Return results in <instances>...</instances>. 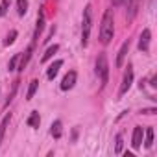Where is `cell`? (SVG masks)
Segmentation results:
<instances>
[{"label":"cell","instance_id":"1","mask_svg":"<svg viewBox=\"0 0 157 157\" xmlns=\"http://www.w3.org/2000/svg\"><path fill=\"white\" fill-rule=\"evenodd\" d=\"M113 24H115V21H113V11H111V10H105L104 19H102V26H100V41H102V44H109V43H111L113 33H115Z\"/></svg>","mask_w":157,"mask_h":157},{"label":"cell","instance_id":"2","mask_svg":"<svg viewBox=\"0 0 157 157\" xmlns=\"http://www.w3.org/2000/svg\"><path fill=\"white\" fill-rule=\"evenodd\" d=\"M91 26H93V10H91V6H87L83 11V24H82V44L83 46H87V43H89Z\"/></svg>","mask_w":157,"mask_h":157},{"label":"cell","instance_id":"3","mask_svg":"<svg viewBox=\"0 0 157 157\" xmlns=\"http://www.w3.org/2000/svg\"><path fill=\"white\" fill-rule=\"evenodd\" d=\"M96 74L100 76L102 87H105V83H107V76H109V65H107L105 54H100L98 59H96Z\"/></svg>","mask_w":157,"mask_h":157},{"label":"cell","instance_id":"4","mask_svg":"<svg viewBox=\"0 0 157 157\" xmlns=\"http://www.w3.org/2000/svg\"><path fill=\"white\" fill-rule=\"evenodd\" d=\"M131 82H133V67L128 65V70L124 72V80H122V85H120V91H118V96H124L129 87H131Z\"/></svg>","mask_w":157,"mask_h":157},{"label":"cell","instance_id":"5","mask_svg":"<svg viewBox=\"0 0 157 157\" xmlns=\"http://www.w3.org/2000/svg\"><path fill=\"white\" fill-rule=\"evenodd\" d=\"M150 39H151V32L148 28H144L142 33H140V39H139V48L142 52H148L150 50Z\"/></svg>","mask_w":157,"mask_h":157},{"label":"cell","instance_id":"6","mask_svg":"<svg viewBox=\"0 0 157 157\" xmlns=\"http://www.w3.org/2000/svg\"><path fill=\"white\" fill-rule=\"evenodd\" d=\"M76 78H78V74H76L74 70H70V72L63 78V82H61V89H63V91L72 89V87H74V83H76Z\"/></svg>","mask_w":157,"mask_h":157},{"label":"cell","instance_id":"7","mask_svg":"<svg viewBox=\"0 0 157 157\" xmlns=\"http://www.w3.org/2000/svg\"><path fill=\"white\" fill-rule=\"evenodd\" d=\"M142 135H144V129H142L140 126H137V128L133 129V139H131V146H133L135 150H139V148L142 146Z\"/></svg>","mask_w":157,"mask_h":157},{"label":"cell","instance_id":"8","mask_svg":"<svg viewBox=\"0 0 157 157\" xmlns=\"http://www.w3.org/2000/svg\"><path fill=\"white\" fill-rule=\"evenodd\" d=\"M32 52H33V44H32V46H28V48H26V52L19 57V70H24V67L28 65V61H30V57H32Z\"/></svg>","mask_w":157,"mask_h":157},{"label":"cell","instance_id":"9","mask_svg":"<svg viewBox=\"0 0 157 157\" xmlns=\"http://www.w3.org/2000/svg\"><path fill=\"white\" fill-rule=\"evenodd\" d=\"M61 67H63V61H61V59H57V61H54V63L50 65V68H48V72H46V78H48V80H54V78L57 76V72H59Z\"/></svg>","mask_w":157,"mask_h":157},{"label":"cell","instance_id":"10","mask_svg":"<svg viewBox=\"0 0 157 157\" xmlns=\"http://www.w3.org/2000/svg\"><path fill=\"white\" fill-rule=\"evenodd\" d=\"M128 50H129V41H126V43L122 44V48H120V52H118V56H117V67H118V68L122 67V63H124V57H126Z\"/></svg>","mask_w":157,"mask_h":157},{"label":"cell","instance_id":"11","mask_svg":"<svg viewBox=\"0 0 157 157\" xmlns=\"http://www.w3.org/2000/svg\"><path fill=\"white\" fill-rule=\"evenodd\" d=\"M39 124H41V117H39L37 111H33V113L28 117V126H30V128H39Z\"/></svg>","mask_w":157,"mask_h":157},{"label":"cell","instance_id":"12","mask_svg":"<svg viewBox=\"0 0 157 157\" xmlns=\"http://www.w3.org/2000/svg\"><path fill=\"white\" fill-rule=\"evenodd\" d=\"M10 120H11V115H6L4 120H2V124H0V144H2V139H4V135H6V128H8Z\"/></svg>","mask_w":157,"mask_h":157},{"label":"cell","instance_id":"13","mask_svg":"<svg viewBox=\"0 0 157 157\" xmlns=\"http://www.w3.org/2000/svg\"><path fill=\"white\" fill-rule=\"evenodd\" d=\"M43 28H44V19H43V13H41V17L37 19V26H35V33H33V39H35V41L39 39V35H41V32H43Z\"/></svg>","mask_w":157,"mask_h":157},{"label":"cell","instance_id":"14","mask_svg":"<svg viewBox=\"0 0 157 157\" xmlns=\"http://www.w3.org/2000/svg\"><path fill=\"white\" fill-rule=\"evenodd\" d=\"M57 50H59V46H57V44H54V46H50V48H48V50H46V52L43 54V57H41V61H43V63H46V61H48V59H50V57H52V56H54V54H56Z\"/></svg>","mask_w":157,"mask_h":157},{"label":"cell","instance_id":"15","mask_svg":"<svg viewBox=\"0 0 157 157\" xmlns=\"http://www.w3.org/2000/svg\"><path fill=\"white\" fill-rule=\"evenodd\" d=\"M52 135H54L56 139H59V137L63 135V129H61V122H59V120H56V122L52 124Z\"/></svg>","mask_w":157,"mask_h":157},{"label":"cell","instance_id":"16","mask_svg":"<svg viewBox=\"0 0 157 157\" xmlns=\"http://www.w3.org/2000/svg\"><path fill=\"white\" fill-rule=\"evenodd\" d=\"M151 144H153V128H148V129H146L144 146H146V148H151Z\"/></svg>","mask_w":157,"mask_h":157},{"label":"cell","instance_id":"17","mask_svg":"<svg viewBox=\"0 0 157 157\" xmlns=\"http://www.w3.org/2000/svg\"><path fill=\"white\" fill-rule=\"evenodd\" d=\"M37 87H39V82H37V80H33V82L30 83V89H28V94H26V100H32V98H33V94H35V91H37Z\"/></svg>","mask_w":157,"mask_h":157},{"label":"cell","instance_id":"18","mask_svg":"<svg viewBox=\"0 0 157 157\" xmlns=\"http://www.w3.org/2000/svg\"><path fill=\"white\" fill-rule=\"evenodd\" d=\"M17 11L19 15H24L28 11V0H17Z\"/></svg>","mask_w":157,"mask_h":157},{"label":"cell","instance_id":"19","mask_svg":"<svg viewBox=\"0 0 157 157\" xmlns=\"http://www.w3.org/2000/svg\"><path fill=\"white\" fill-rule=\"evenodd\" d=\"M19 83H21L19 80H15V82H13V89H11V93H10V96H8V100H6V105H10V102L13 100V96H15V93H17V89H19Z\"/></svg>","mask_w":157,"mask_h":157},{"label":"cell","instance_id":"20","mask_svg":"<svg viewBox=\"0 0 157 157\" xmlns=\"http://www.w3.org/2000/svg\"><path fill=\"white\" fill-rule=\"evenodd\" d=\"M15 37H17V32H15V30H11V32H10V35H8V39L4 41V44H6V46L13 44V43H15Z\"/></svg>","mask_w":157,"mask_h":157},{"label":"cell","instance_id":"21","mask_svg":"<svg viewBox=\"0 0 157 157\" xmlns=\"http://www.w3.org/2000/svg\"><path fill=\"white\" fill-rule=\"evenodd\" d=\"M19 57H21V54H15L11 59H10V65H8V68L10 70H13V68H17V63H19Z\"/></svg>","mask_w":157,"mask_h":157},{"label":"cell","instance_id":"22","mask_svg":"<svg viewBox=\"0 0 157 157\" xmlns=\"http://www.w3.org/2000/svg\"><path fill=\"white\" fill-rule=\"evenodd\" d=\"M135 13H137V0H133V2H131V6H129V15H128V19L131 21V19L135 17Z\"/></svg>","mask_w":157,"mask_h":157},{"label":"cell","instance_id":"23","mask_svg":"<svg viewBox=\"0 0 157 157\" xmlns=\"http://www.w3.org/2000/svg\"><path fill=\"white\" fill-rule=\"evenodd\" d=\"M115 151H117V153H120V151H122V133H118V135H117V144H115Z\"/></svg>","mask_w":157,"mask_h":157},{"label":"cell","instance_id":"24","mask_svg":"<svg viewBox=\"0 0 157 157\" xmlns=\"http://www.w3.org/2000/svg\"><path fill=\"white\" fill-rule=\"evenodd\" d=\"M10 6V2H8V0H4V2H2V6H0V17H2L4 13H6V8Z\"/></svg>","mask_w":157,"mask_h":157},{"label":"cell","instance_id":"25","mask_svg":"<svg viewBox=\"0 0 157 157\" xmlns=\"http://www.w3.org/2000/svg\"><path fill=\"white\" fill-rule=\"evenodd\" d=\"M140 113H144V115H153V113H155V109H153V107H151V109H142Z\"/></svg>","mask_w":157,"mask_h":157},{"label":"cell","instance_id":"26","mask_svg":"<svg viewBox=\"0 0 157 157\" xmlns=\"http://www.w3.org/2000/svg\"><path fill=\"white\" fill-rule=\"evenodd\" d=\"M150 85H151V87H157V76H153V78H151V82H150Z\"/></svg>","mask_w":157,"mask_h":157},{"label":"cell","instance_id":"27","mask_svg":"<svg viewBox=\"0 0 157 157\" xmlns=\"http://www.w3.org/2000/svg\"><path fill=\"white\" fill-rule=\"evenodd\" d=\"M113 2V6H120V4H124V0H111Z\"/></svg>","mask_w":157,"mask_h":157}]
</instances>
